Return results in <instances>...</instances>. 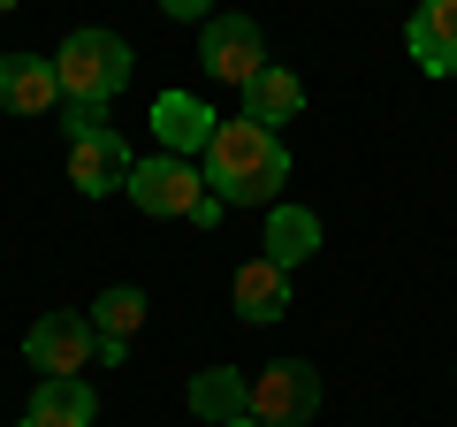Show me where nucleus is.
<instances>
[{
	"label": "nucleus",
	"mask_w": 457,
	"mask_h": 427,
	"mask_svg": "<svg viewBox=\"0 0 457 427\" xmlns=\"http://www.w3.org/2000/svg\"><path fill=\"white\" fill-rule=\"evenodd\" d=\"M312 252H320V214L312 206H267V260L275 267H305Z\"/></svg>",
	"instance_id": "ddd939ff"
},
{
	"label": "nucleus",
	"mask_w": 457,
	"mask_h": 427,
	"mask_svg": "<svg viewBox=\"0 0 457 427\" xmlns=\"http://www.w3.org/2000/svg\"><path fill=\"white\" fill-rule=\"evenodd\" d=\"M198 176H206V191L221 198V206H275L282 183H290V146H282L267 122L237 115L213 130V146L198 153Z\"/></svg>",
	"instance_id": "f257e3e1"
},
{
	"label": "nucleus",
	"mask_w": 457,
	"mask_h": 427,
	"mask_svg": "<svg viewBox=\"0 0 457 427\" xmlns=\"http://www.w3.org/2000/svg\"><path fill=\"white\" fill-rule=\"evenodd\" d=\"M161 16H176V23H206V16H213V0H161Z\"/></svg>",
	"instance_id": "f3484780"
},
{
	"label": "nucleus",
	"mask_w": 457,
	"mask_h": 427,
	"mask_svg": "<svg viewBox=\"0 0 457 427\" xmlns=\"http://www.w3.org/2000/svg\"><path fill=\"white\" fill-rule=\"evenodd\" d=\"M23 359L38 366V374H84V366H99V336H92V321L84 313H46L31 336H23Z\"/></svg>",
	"instance_id": "423d86ee"
},
{
	"label": "nucleus",
	"mask_w": 457,
	"mask_h": 427,
	"mask_svg": "<svg viewBox=\"0 0 457 427\" xmlns=\"http://www.w3.org/2000/svg\"><path fill=\"white\" fill-rule=\"evenodd\" d=\"M245 115L267 122V130H275V122H297V115H305V84H297L282 62H267L260 77L245 84Z\"/></svg>",
	"instance_id": "2eb2a0df"
},
{
	"label": "nucleus",
	"mask_w": 457,
	"mask_h": 427,
	"mask_svg": "<svg viewBox=\"0 0 457 427\" xmlns=\"http://www.w3.org/2000/svg\"><path fill=\"white\" fill-rule=\"evenodd\" d=\"M228 306L245 313L252 329H267V321H282L290 313V267H275L260 252V260H245L237 275H228Z\"/></svg>",
	"instance_id": "9d476101"
},
{
	"label": "nucleus",
	"mask_w": 457,
	"mask_h": 427,
	"mask_svg": "<svg viewBox=\"0 0 457 427\" xmlns=\"http://www.w3.org/2000/svg\"><path fill=\"white\" fill-rule=\"evenodd\" d=\"M320 412V374L305 359H275L252 374V420L260 427H305Z\"/></svg>",
	"instance_id": "39448f33"
},
{
	"label": "nucleus",
	"mask_w": 457,
	"mask_h": 427,
	"mask_svg": "<svg viewBox=\"0 0 457 427\" xmlns=\"http://www.w3.org/2000/svg\"><path fill=\"white\" fill-rule=\"evenodd\" d=\"M130 146L114 138V122L107 130H92V138H69V183H77L84 198H107V191H130Z\"/></svg>",
	"instance_id": "0eeeda50"
},
{
	"label": "nucleus",
	"mask_w": 457,
	"mask_h": 427,
	"mask_svg": "<svg viewBox=\"0 0 457 427\" xmlns=\"http://www.w3.org/2000/svg\"><path fill=\"white\" fill-rule=\"evenodd\" d=\"M198 69H206L213 84H237V92H245V84L267 69L260 23L252 16H206V31H198Z\"/></svg>",
	"instance_id": "20e7f679"
},
{
	"label": "nucleus",
	"mask_w": 457,
	"mask_h": 427,
	"mask_svg": "<svg viewBox=\"0 0 457 427\" xmlns=\"http://www.w3.org/2000/svg\"><path fill=\"white\" fill-rule=\"evenodd\" d=\"M404 46L427 77H457V0H420L404 23Z\"/></svg>",
	"instance_id": "1a4fd4ad"
},
{
	"label": "nucleus",
	"mask_w": 457,
	"mask_h": 427,
	"mask_svg": "<svg viewBox=\"0 0 457 427\" xmlns=\"http://www.w3.org/2000/svg\"><path fill=\"white\" fill-rule=\"evenodd\" d=\"M0 107L8 115H54L62 107V84H54L46 54H0Z\"/></svg>",
	"instance_id": "9b49d317"
},
{
	"label": "nucleus",
	"mask_w": 457,
	"mask_h": 427,
	"mask_svg": "<svg viewBox=\"0 0 457 427\" xmlns=\"http://www.w3.org/2000/svg\"><path fill=\"white\" fill-rule=\"evenodd\" d=\"M137 329H145V290H137V282H107V290L92 297V336L99 344H130Z\"/></svg>",
	"instance_id": "dca6fc26"
},
{
	"label": "nucleus",
	"mask_w": 457,
	"mask_h": 427,
	"mask_svg": "<svg viewBox=\"0 0 457 427\" xmlns=\"http://www.w3.org/2000/svg\"><path fill=\"white\" fill-rule=\"evenodd\" d=\"M228 427H260V420H228Z\"/></svg>",
	"instance_id": "a211bd4d"
},
{
	"label": "nucleus",
	"mask_w": 457,
	"mask_h": 427,
	"mask_svg": "<svg viewBox=\"0 0 457 427\" xmlns=\"http://www.w3.org/2000/svg\"><path fill=\"white\" fill-rule=\"evenodd\" d=\"M206 176H198L183 153H153V161L130 168V206L137 214H161V222H198V206H206Z\"/></svg>",
	"instance_id": "7ed1b4c3"
},
{
	"label": "nucleus",
	"mask_w": 457,
	"mask_h": 427,
	"mask_svg": "<svg viewBox=\"0 0 457 427\" xmlns=\"http://www.w3.org/2000/svg\"><path fill=\"white\" fill-rule=\"evenodd\" d=\"M23 427H38V420H23Z\"/></svg>",
	"instance_id": "aec40b11"
},
{
	"label": "nucleus",
	"mask_w": 457,
	"mask_h": 427,
	"mask_svg": "<svg viewBox=\"0 0 457 427\" xmlns=\"http://www.w3.org/2000/svg\"><path fill=\"white\" fill-rule=\"evenodd\" d=\"M191 412L213 420V427L252 420V381L237 374V366H206V374H191Z\"/></svg>",
	"instance_id": "4468645a"
},
{
	"label": "nucleus",
	"mask_w": 457,
	"mask_h": 427,
	"mask_svg": "<svg viewBox=\"0 0 457 427\" xmlns=\"http://www.w3.org/2000/svg\"><path fill=\"white\" fill-rule=\"evenodd\" d=\"M31 420L38 427H92L99 420V397H92V381L84 374H38V389H31Z\"/></svg>",
	"instance_id": "f8f14e48"
},
{
	"label": "nucleus",
	"mask_w": 457,
	"mask_h": 427,
	"mask_svg": "<svg viewBox=\"0 0 457 427\" xmlns=\"http://www.w3.org/2000/svg\"><path fill=\"white\" fill-rule=\"evenodd\" d=\"M8 8H16V0H0V16H8Z\"/></svg>",
	"instance_id": "6ab92c4d"
},
{
	"label": "nucleus",
	"mask_w": 457,
	"mask_h": 427,
	"mask_svg": "<svg viewBox=\"0 0 457 427\" xmlns=\"http://www.w3.org/2000/svg\"><path fill=\"white\" fill-rule=\"evenodd\" d=\"M213 130H221V115H213L198 92H161L153 99V138H161V153H206L213 146Z\"/></svg>",
	"instance_id": "6e6552de"
},
{
	"label": "nucleus",
	"mask_w": 457,
	"mask_h": 427,
	"mask_svg": "<svg viewBox=\"0 0 457 427\" xmlns=\"http://www.w3.org/2000/svg\"><path fill=\"white\" fill-rule=\"evenodd\" d=\"M130 46L114 31H99V23H84V31L62 38V54H54V84H62L69 107H107L122 84H130Z\"/></svg>",
	"instance_id": "f03ea898"
}]
</instances>
